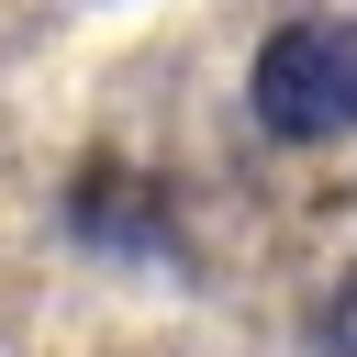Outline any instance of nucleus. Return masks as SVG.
Masks as SVG:
<instances>
[{"mask_svg":"<svg viewBox=\"0 0 357 357\" xmlns=\"http://www.w3.org/2000/svg\"><path fill=\"white\" fill-rule=\"evenodd\" d=\"M245 112H257V134H279V145H335V134H357V11H301V22H279V33L257 45V67H245Z\"/></svg>","mask_w":357,"mask_h":357,"instance_id":"f257e3e1","label":"nucleus"},{"mask_svg":"<svg viewBox=\"0 0 357 357\" xmlns=\"http://www.w3.org/2000/svg\"><path fill=\"white\" fill-rule=\"evenodd\" d=\"M67 234H78V245L167 257V190H134L123 167H78V190H67Z\"/></svg>","mask_w":357,"mask_h":357,"instance_id":"f03ea898","label":"nucleus"},{"mask_svg":"<svg viewBox=\"0 0 357 357\" xmlns=\"http://www.w3.org/2000/svg\"><path fill=\"white\" fill-rule=\"evenodd\" d=\"M312 357H357V268L324 290V312H312Z\"/></svg>","mask_w":357,"mask_h":357,"instance_id":"7ed1b4c3","label":"nucleus"}]
</instances>
